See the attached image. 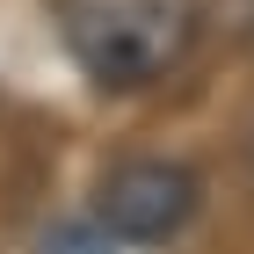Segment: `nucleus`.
Wrapping results in <instances>:
<instances>
[{
  "instance_id": "1",
  "label": "nucleus",
  "mask_w": 254,
  "mask_h": 254,
  "mask_svg": "<svg viewBox=\"0 0 254 254\" xmlns=\"http://www.w3.org/2000/svg\"><path fill=\"white\" fill-rule=\"evenodd\" d=\"M59 44L102 95H145L189 59L196 0H59Z\"/></svg>"
},
{
  "instance_id": "2",
  "label": "nucleus",
  "mask_w": 254,
  "mask_h": 254,
  "mask_svg": "<svg viewBox=\"0 0 254 254\" xmlns=\"http://www.w3.org/2000/svg\"><path fill=\"white\" fill-rule=\"evenodd\" d=\"M203 203V182L182 160H117L95 189V225L117 247H167Z\"/></svg>"
},
{
  "instance_id": "3",
  "label": "nucleus",
  "mask_w": 254,
  "mask_h": 254,
  "mask_svg": "<svg viewBox=\"0 0 254 254\" xmlns=\"http://www.w3.org/2000/svg\"><path fill=\"white\" fill-rule=\"evenodd\" d=\"M44 254H117V240L102 233V225H59V233L44 240Z\"/></svg>"
},
{
  "instance_id": "4",
  "label": "nucleus",
  "mask_w": 254,
  "mask_h": 254,
  "mask_svg": "<svg viewBox=\"0 0 254 254\" xmlns=\"http://www.w3.org/2000/svg\"><path fill=\"white\" fill-rule=\"evenodd\" d=\"M247 167H254V131H247Z\"/></svg>"
}]
</instances>
